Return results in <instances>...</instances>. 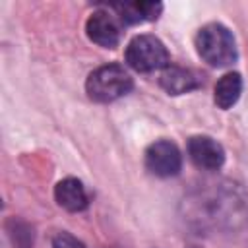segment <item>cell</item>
I'll return each instance as SVG.
<instances>
[{
  "label": "cell",
  "instance_id": "cell-1",
  "mask_svg": "<svg viewBox=\"0 0 248 248\" xmlns=\"http://www.w3.org/2000/svg\"><path fill=\"white\" fill-rule=\"evenodd\" d=\"M196 50L203 62L215 68L229 66L236 60V43L232 33L221 23H207L196 35Z\"/></svg>",
  "mask_w": 248,
  "mask_h": 248
},
{
  "label": "cell",
  "instance_id": "cell-2",
  "mask_svg": "<svg viewBox=\"0 0 248 248\" xmlns=\"http://www.w3.org/2000/svg\"><path fill=\"white\" fill-rule=\"evenodd\" d=\"M87 95L97 103H110L132 89V78L120 64H105L93 70L85 81Z\"/></svg>",
  "mask_w": 248,
  "mask_h": 248
},
{
  "label": "cell",
  "instance_id": "cell-3",
  "mask_svg": "<svg viewBox=\"0 0 248 248\" xmlns=\"http://www.w3.org/2000/svg\"><path fill=\"white\" fill-rule=\"evenodd\" d=\"M126 62L136 72H155L169 66V50L157 37L138 35L126 46Z\"/></svg>",
  "mask_w": 248,
  "mask_h": 248
},
{
  "label": "cell",
  "instance_id": "cell-4",
  "mask_svg": "<svg viewBox=\"0 0 248 248\" xmlns=\"http://www.w3.org/2000/svg\"><path fill=\"white\" fill-rule=\"evenodd\" d=\"M145 167L151 174L169 178L178 174L182 167V155L172 141L159 140L145 149Z\"/></svg>",
  "mask_w": 248,
  "mask_h": 248
},
{
  "label": "cell",
  "instance_id": "cell-5",
  "mask_svg": "<svg viewBox=\"0 0 248 248\" xmlns=\"http://www.w3.org/2000/svg\"><path fill=\"white\" fill-rule=\"evenodd\" d=\"M188 155L192 163L203 170H217L225 163V149L209 136H194L188 141Z\"/></svg>",
  "mask_w": 248,
  "mask_h": 248
},
{
  "label": "cell",
  "instance_id": "cell-6",
  "mask_svg": "<svg viewBox=\"0 0 248 248\" xmlns=\"http://www.w3.org/2000/svg\"><path fill=\"white\" fill-rule=\"evenodd\" d=\"M85 31H87V37L95 45L105 46V48H114L120 41V27L108 12L91 14L85 23Z\"/></svg>",
  "mask_w": 248,
  "mask_h": 248
},
{
  "label": "cell",
  "instance_id": "cell-7",
  "mask_svg": "<svg viewBox=\"0 0 248 248\" xmlns=\"http://www.w3.org/2000/svg\"><path fill=\"white\" fill-rule=\"evenodd\" d=\"M161 87L170 93V95H182L192 89H198L202 85V78L190 70V68H180V66H167L159 78Z\"/></svg>",
  "mask_w": 248,
  "mask_h": 248
},
{
  "label": "cell",
  "instance_id": "cell-8",
  "mask_svg": "<svg viewBox=\"0 0 248 248\" xmlns=\"http://www.w3.org/2000/svg\"><path fill=\"white\" fill-rule=\"evenodd\" d=\"M54 198L58 202L60 207L68 209V211H83L89 203L87 192L83 188V184L78 178H64L56 184L54 188Z\"/></svg>",
  "mask_w": 248,
  "mask_h": 248
},
{
  "label": "cell",
  "instance_id": "cell-9",
  "mask_svg": "<svg viewBox=\"0 0 248 248\" xmlns=\"http://www.w3.org/2000/svg\"><path fill=\"white\" fill-rule=\"evenodd\" d=\"M112 10L118 12L120 19L136 25V23H145V21H153L159 17L163 4L161 2H120V4H112Z\"/></svg>",
  "mask_w": 248,
  "mask_h": 248
},
{
  "label": "cell",
  "instance_id": "cell-10",
  "mask_svg": "<svg viewBox=\"0 0 248 248\" xmlns=\"http://www.w3.org/2000/svg\"><path fill=\"white\" fill-rule=\"evenodd\" d=\"M240 91H242V78H240V74H236V72L225 74L215 83V95H213L215 105L219 108H231L238 101Z\"/></svg>",
  "mask_w": 248,
  "mask_h": 248
},
{
  "label": "cell",
  "instance_id": "cell-11",
  "mask_svg": "<svg viewBox=\"0 0 248 248\" xmlns=\"http://www.w3.org/2000/svg\"><path fill=\"white\" fill-rule=\"evenodd\" d=\"M52 248H85L81 240L72 236L70 232H56L52 238Z\"/></svg>",
  "mask_w": 248,
  "mask_h": 248
}]
</instances>
